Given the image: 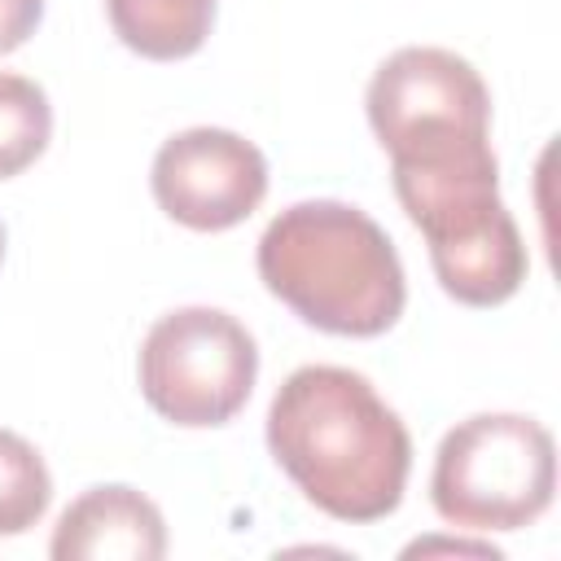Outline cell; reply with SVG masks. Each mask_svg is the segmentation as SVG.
I'll list each match as a JSON object with an SVG mask.
<instances>
[{
    "label": "cell",
    "instance_id": "1",
    "mask_svg": "<svg viewBox=\"0 0 561 561\" xmlns=\"http://www.w3.org/2000/svg\"><path fill=\"white\" fill-rule=\"evenodd\" d=\"M364 110L443 294L465 307L508 302L530 272V254L500 202L482 75L451 48L408 44L377 66Z\"/></svg>",
    "mask_w": 561,
    "mask_h": 561
},
{
    "label": "cell",
    "instance_id": "2",
    "mask_svg": "<svg viewBox=\"0 0 561 561\" xmlns=\"http://www.w3.org/2000/svg\"><path fill=\"white\" fill-rule=\"evenodd\" d=\"M267 451L329 517L368 526L399 508L412 438L399 412L355 368L302 364L267 408Z\"/></svg>",
    "mask_w": 561,
    "mask_h": 561
},
{
    "label": "cell",
    "instance_id": "3",
    "mask_svg": "<svg viewBox=\"0 0 561 561\" xmlns=\"http://www.w3.org/2000/svg\"><path fill=\"white\" fill-rule=\"evenodd\" d=\"M254 263L267 294L320 333L377 337L394 329L408 302L403 263L386 228L333 197L285 206L263 228Z\"/></svg>",
    "mask_w": 561,
    "mask_h": 561
},
{
    "label": "cell",
    "instance_id": "4",
    "mask_svg": "<svg viewBox=\"0 0 561 561\" xmlns=\"http://www.w3.org/2000/svg\"><path fill=\"white\" fill-rule=\"evenodd\" d=\"M557 491L552 434L522 412H478L451 425L434 451L430 500L460 530H522Z\"/></svg>",
    "mask_w": 561,
    "mask_h": 561
},
{
    "label": "cell",
    "instance_id": "5",
    "mask_svg": "<svg viewBox=\"0 0 561 561\" xmlns=\"http://www.w3.org/2000/svg\"><path fill=\"white\" fill-rule=\"evenodd\" d=\"M145 403L184 430L228 425L259 377L250 329L219 307H180L149 324L136 359Z\"/></svg>",
    "mask_w": 561,
    "mask_h": 561
},
{
    "label": "cell",
    "instance_id": "6",
    "mask_svg": "<svg viewBox=\"0 0 561 561\" xmlns=\"http://www.w3.org/2000/svg\"><path fill=\"white\" fill-rule=\"evenodd\" d=\"M149 184L175 224L193 232H224L250 219L267 197V158L237 131L188 127L162 140Z\"/></svg>",
    "mask_w": 561,
    "mask_h": 561
},
{
    "label": "cell",
    "instance_id": "7",
    "mask_svg": "<svg viewBox=\"0 0 561 561\" xmlns=\"http://www.w3.org/2000/svg\"><path fill=\"white\" fill-rule=\"evenodd\" d=\"M48 552L57 561H158L167 552V522L136 486H88L57 517Z\"/></svg>",
    "mask_w": 561,
    "mask_h": 561
},
{
    "label": "cell",
    "instance_id": "8",
    "mask_svg": "<svg viewBox=\"0 0 561 561\" xmlns=\"http://www.w3.org/2000/svg\"><path fill=\"white\" fill-rule=\"evenodd\" d=\"M105 13L114 35L149 61L193 57L215 26V0H105Z\"/></svg>",
    "mask_w": 561,
    "mask_h": 561
},
{
    "label": "cell",
    "instance_id": "9",
    "mask_svg": "<svg viewBox=\"0 0 561 561\" xmlns=\"http://www.w3.org/2000/svg\"><path fill=\"white\" fill-rule=\"evenodd\" d=\"M53 136V105L26 75L0 70V180L22 175Z\"/></svg>",
    "mask_w": 561,
    "mask_h": 561
},
{
    "label": "cell",
    "instance_id": "10",
    "mask_svg": "<svg viewBox=\"0 0 561 561\" xmlns=\"http://www.w3.org/2000/svg\"><path fill=\"white\" fill-rule=\"evenodd\" d=\"M53 504L44 456L13 430H0V535H26Z\"/></svg>",
    "mask_w": 561,
    "mask_h": 561
},
{
    "label": "cell",
    "instance_id": "11",
    "mask_svg": "<svg viewBox=\"0 0 561 561\" xmlns=\"http://www.w3.org/2000/svg\"><path fill=\"white\" fill-rule=\"evenodd\" d=\"M44 18V0H0V57L22 48Z\"/></svg>",
    "mask_w": 561,
    "mask_h": 561
},
{
    "label": "cell",
    "instance_id": "12",
    "mask_svg": "<svg viewBox=\"0 0 561 561\" xmlns=\"http://www.w3.org/2000/svg\"><path fill=\"white\" fill-rule=\"evenodd\" d=\"M0 263H4V224H0Z\"/></svg>",
    "mask_w": 561,
    "mask_h": 561
}]
</instances>
